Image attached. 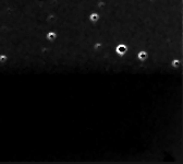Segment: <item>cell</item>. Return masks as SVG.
I'll use <instances>...</instances> for the list:
<instances>
[{"instance_id": "3", "label": "cell", "mask_w": 183, "mask_h": 164, "mask_svg": "<svg viewBox=\"0 0 183 164\" xmlns=\"http://www.w3.org/2000/svg\"><path fill=\"white\" fill-rule=\"evenodd\" d=\"M116 52L118 53L119 55H124L126 52H128V46L123 43H119L117 46H116Z\"/></svg>"}, {"instance_id": "1", "label": "cell", "mask_w": 183, "mask_h": 164, "mask_svg": "<svg viewBox=\"0 0 183 164\" xmlns=\"http://www.w3.org/2000/svg\"><path fill=\"white\" fill-rule=\"evenodd\" d=\"M87 20L90 21L92 24H97L100 20H102V13L97 12V11H90L87 15Z\"/></svg>"}, {"instance_id": "4", "label": "cell", "mask_w": 183, "mask_h": 164, "mask_svg": "<svg viewBox=\"0 0 183 164\" xmlns=\"http://www.w3.org/2000/svg\"><path fill=\"white\" fill-rule=\"evenodd\" d=\"M138 57H140V59H142V60H145L147 58V53L145 52V50H141V52L138 53Z\"/></svg>"}, {"instance_id": "2", "label": "cell", "mask_w": 183, "mask_h": 164, "mask_svg": "<svg viewBox=\"0 0 183 164\" xmlns=\"http://www.w3.org/2000/svg\"><path fill=\"white\" fill-rule=\"evenodd\" d=\"M58 35H59V34H58L57 31L50 30V31H47L45 33V38L48 41V42H55V41L58 38Z\"/></svg>"}]
</instances>
